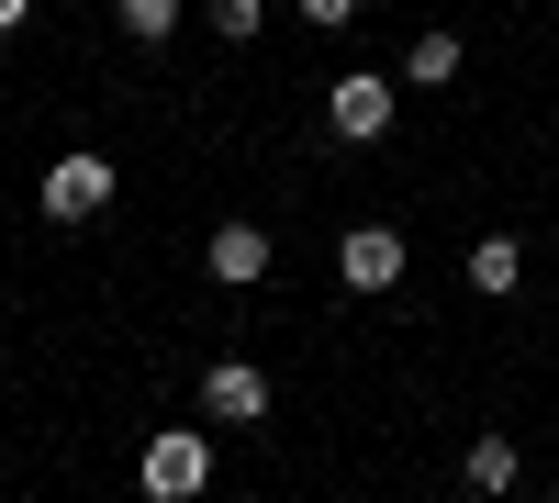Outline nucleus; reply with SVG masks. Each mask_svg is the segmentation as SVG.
<instances>
[{
	"label": "nucleus",
	"instance_id": "6e6552de",
	"mask_svg": "<svg viewBox=\"0 0 559 503\" xmlns=\"http://www.w3.org/2000/svg\"><path fill=\"white\" fill-rule=\"evenodd\" d=\"M459 280H471L481 302H503V291H515V280H526V247H515V236H481L471 258H459Z\"/></svg>",
	"mask_w": 559,
	"mask_h": 503
},
{
	"label": "nucleus",
	"instance_id": "f03ea898",
	"mask_svg": "<svg viewBox=\"0 0 559 503\" xmlns=\"http://www.w3.org/2000/svg\"><path fill=\"white\" fill-rule=\"evenodd\" d=\"M112 191H123V168L112 157H45V224H90V213H112Z\"/></svg>",
	"mask_w": 559,
	"mask_h": 503
},
{
	"label": "nucleus",
	"instance_id": "39448f33",
	"mask_svg": "<svg viewBox=\"0 0 559 503\" xmlns=\"http://www.w3.org/2000/svg\"><path fill=\"white\" fill-rule=\"evenodd\" d=\"M336 280H347V291H392V280H403V236H392V224H347Z\"/></svg>",
	"mask_w": 559,
	"mask_h": 503
},
{
	"label": "nucleus",
	"instance_id": "423d86ee",
	"mask_svg": "<svg viewBox=\"0 0 559 503\" xmlns=\"http://www.w3.org/2000/svg\"><path fill=\"white\" fill-rule=\"evenodd\" d=\"M202 268L224 291H247V280H269V236L258 224H213V247H202Z\"/></svg>",
	"mask_w": 559,
	"mask_h": 503
},
{
	"label": "nucleus",
	"instance_id": "9d476101",
	"mask_svg": "<svg viewBox=\"0 0 559 503\" xmlns=\"http://www.w3.org/2000/svg\"><path fill=\"white\" fill-rule=\"evenodd\" d=\"M112 23H123L134 45H168V34H179V0H112Z\"/></svg>",
	"mask_w": 559,
	"mask_h": 503
},
{
	"label": "nucleus",
	"instance_id": "20e7f679",
	"mask_svg": "<svg viewBox=\"0 0 559 503\" xmlns=\"http://www.w3.org/2000/svg\"><path fill=\"white\" fill-rule=\"evenodd\" d=\"M202 415L213 426H269V370L258 358H213L202 370Z\"/></svg>",
	"mask_w": 559,
	"mask_h": 503
},
{
	"label": "nucleus",
	"instance_id": "f8f14e48",
	"mask_svg": "<svg viewBox=\"0 0 559 503\" xmlns=\"http://www.w3.org/2000/svg\"><path fill=\"white\" fill-rule=\"evenodd\" d=\"M292 12H302L313 34H336V23H358V0H292Z\"/></svg>",
	"mask_w": 559,
	"mask_h": 503
},
{
	"label": "nucleus",
	"instance_id": "1a4fd4ad",
	"mask_svg": "<svg viewBox=\"0 0 559 503\" xmlns=\"http://www.w3.org/2000/svg\"><path fill=\"white\" fill-rule=\"evenodd\" d=\"M459 481H471V492H515V481H526V459H515V436H481L471 459H459Z\"/></svg>",
	"mask_w": 559,
	"mask_h": 503
},
{
	"label": "nucleus",
	"instance_id": "7ed1b4c3",
	"mask_svg": "<svg viewBox=\"0 0 559 503\" xmlns=\"http://www.w3.org/2000/svg\"><path fill=\"white\" fill-rule=\"evenodd\" d=\"M134 481H146L157 503H191V492L213 481V436H202V426H168V436H146V459H134Z\"/></svg>",
	"mask_w": 559,
	"mask_h": 503
},
{
	"label": "nucleus",
	"instance_id": "0eeeda50",
	"mask_svg": "<svg viewBox=\"0 0 559 503\" xmlns=\"http://www.w3.org/2000/svg\"><path fill=\"white\" fill-rule=\"evenodd\" d=\"M392 79H403V89H448V79H459V34H448V23H426V34L392 57Z\"/></svg>",
	"mask_w": 559,
	"mask_h": 503
},
{
	"label": "nucleus",
	"instance_id": "f257e3e1",
	"mask_svg": "<svg viewBox=\"0 0 559 503\" xmlns=\"http://www.w3.org/2000/svg\"><path fill=\"white\" fill-rule=\"evenodd\" d=\"M392 101H403L392 68H347L336 89H324V123H336L347 146H381V134H392Z\"/></svg>",
	"mask_w": 559,
	"mask_h": 503
},
{
	"label": "nucleus",
	"instance_id": "ddd939ff",
	"mask_svg": "<svg viewBox=\"0 0 559 503\" xmlns=\"http://www.w3.org/2000/svg\"><path fill=\"white\" fill-rule=\"evenodd\" d=\"M23 12H34V0H0V34H12V23H23Z\"/></svg>",
	"mask_w": 559,
	"mask_h": 503
},
{
	"label": "nucleus",
	"instance_id": "9b49d317",
	"mask_svg": "<svg viewBox=\"0 0 559 503\" xmlns=\"http://www.w3.org/2000/svg\"><path fill=\"white\" fill-rule=\"evenodd\" d=\"M258 23H269V0H213V34L224 45H258Z\"/></svg>",
	"mask_w": 559,
	"mask_h": 503
}]
</instances>
